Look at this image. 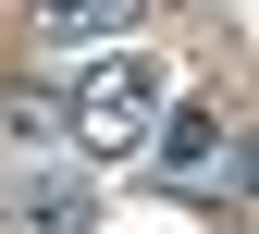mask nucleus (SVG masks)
<instances>
[{
    "label": "nucleus",
    "mask_w": 259,
    "mask_h": 234,
    "mask_svg": "<svg viewBox=\"0 0 259 234\" xmlns=\"http://www.w3.org/2000/svg\"><path fill=\"white\" fill-rule=\"evenodd\" d=\"M160 99H173V86H160V62H136V50H123V62H99V74L62 99V111H74V148H87V160H148Z\"/></svg>",
    "instance_id": "nucleus-1"
},
{
    "label": "nucleus",
    "mask_w": 259,
    "mask_h": 234,
    "mask_svg": "<svg viewBox=\"0 0 259 234\" xmlns=\"http://www.w3.org/2000/svg\"><path fill=\"white\" fill-rule=\"evenodd\" d=\"M148 160L173 185H247V148H235V123L210 111V99H160V123H148Z\"/></svg>",
    "instance_id": "nucleus-2"
},
{
    "label": "nucleus",
    "mask_w": 259,
    "mask_h": 234,
    "mask_svg": "<svg viewBox=\"0 0 259 234\" xmlns=\"http://www.w3.org/2000/svg\"><path fill=\"white\" fill-rule=\"evenodd\" d=\"M0 222H13V234H87L99 197H87V173H62V160H25L13 197H0Z\"/></svg>",
    "instance_id": "nucleus-3"
},
{
    "label": "nucleus",
    "mask_w": 259,
    "mask_h": 234,
    "mask_svg": "<svg viewBox=\"0 0 259 234\" xmlns=\"http://www.w3.org/2000/svg\"><path fill=\"white\" fill-rule=\"evenodd\" d=\"M136 25H148V0H37L50 50H111V37H136Z\"/></svg>",
    "instance_id": "nucleus-4"
},
{
    "label": "nucleus",
    "mask_w": 259,
    "mask_h": 234,
    "mask_svg": "<svg viewBox=\"0 0 259 234\" xmlns=\"http://www.w3.org/2000/svg\"><path fill=\"white\" fill-rule=\"evenodd\" d=\"M0 136H13L25 160H50L62 136H74V111H62V99H50V86H13V99H0Z\"/></svg>",
    "instance_id": "nucleus-5"
}]
</instances>
